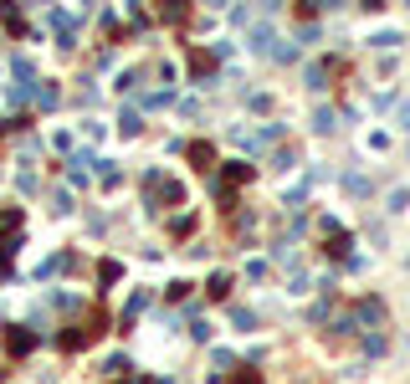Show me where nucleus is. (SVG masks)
Returning <instances> with one entry per match:
<instances>
[{"mask_svg": "<svg viewBox=\"0 0 410 384\" xmlns=\"http://www.w3.org/2000/svg\"><path fill=\"white\" fill-rule=\"evenodd\" d=\"M313 128H318V134H334V108H318V113H313Z\"/></svg>", "mask_w": 410, "mask_h": 384, "instance_id": "9b49d317", "label": "nucleus"}, {"mask_svg": "<svg viewBox=\"0 0 410 384\" xmlns=\"http://www.w3.org/2000/svg\"><path fill=\"white\" fill-rule=\"evenodd\" d=\"M343 190H349V195H359V200H364V195H375V184H369V180H359V175H343Z\"/></svg>", "mask_w": 410, "mask_h": 384, "instance_id": "9d476101", "label": "nucleus"}, {"mask_svg": "<svg viewBox=\"0 0 410 384\" xmlns=\"http://www.w3.org/2000/svg\"><path fill=\"white\" fill-rule=\"evenodd\" d=\"M405 272H410V256H405Z\"/></svg>", "mask_w": 410, "mask_h": 384, "instance_id": "412c9836", "label": "nucleus"}, {"mask_svg": "<svg viewBox=\"0 0 410 384\" xmlns=\"http://www.w3.org/2000/svg\"><path fill=\"white\" fill-rule=\"evenodd\" d=\"M231 384H262V374H257V369H241V374H236Z\"/></svg>", "mask_w": 410, "mask_h": 384, "instance_id": "6ab92c4d", "label": "nucleus"}, {"mask_svg": "<svg viewBox=\"0 0 410 384\" xmlns=\"http://www.w3.org/2000/svg\"><path fill=\"white\" fill-rule=\"evenodd\" d=\"M231 287H236V277H231V272H216V277H210V287H205V293L226 302V297H231Z\"/></svg>", "mask_w": 410, "mask_h": 384, "instance_id": "20e7f679", "label": "nucleus"}, {"mask_svg": "<svg viewBox=\"0 0 410 384\" xmlns=\"http://www.w3.org/2000/svg\"><path fill=\"white\" fill-rule=\"evenodd\" d=\"M379 6H385V0H364V10H379Z\"/></svg>", "mask_w": 410, "mask_h": 384, "instance_id": "aec40b11", "label": "nucleus"}, {"mask_svg": "<svg viewBox=\"0 0 410 384\" xmlns=\"http://www.w3.org/2000/svg\"><path fill=\"white\" fill-rule=\"evenodd\" d=\"M395 118H400L395 128H400V134H410V103H395Z\"/></svg>", "mask_w": 410, "mask_h": 384, "instance_id": "2eb2a0df", "label": "nucleus"}, {"mask_svg": "<svg viewBox=\"0 0 410 384\" xmlns=\"http://www.w3.org/2000/svg\"><path fill=\"white\" fill-rule=\"evenodd\" d=\"M160 16H164V21H175V26H180L185 16H190V0H160Z\"/></svg>", "mask_w": 410, "mask_h": 384, "instance_id": "39448f33", "label": "nucleus"}, {"mask_svg": "<svg viewBox=\"0 0 410 384\" xmlns=\"http://www.w3.org/2000/svg\"><path fill=\"white\" fill-rule=\"evenodd\" d=\"M16 231H21V210H0V251H16Z\"/></svg>", "mask_w": 410, "mask_h": 384, "instance_id": "f257e3e1", "label": "nucleus"}, {"mask_svg": "<svg viewBox=\"0 0 410 384\" xmlns=\"http://www.w3.org/2000/svg\"><path fill=\"white\" fill-rule=\"evenodd\" d=\"M272 169H277V175H287V169H293V149H277L272 154Z\"/></svg>", "mask_w": 410, "mask_h": 384, "instance_id": "ddd939ff", "label": "nucleus"}, {"mask_svg": "<svg viewBox=\"0 0 410 384\" xmlns=\"http://www.w3.org/2000/svg\"><path fill=\"white\" fill-rule=\"evenodd\" d=\"M123 369H128V359H123V354H113V359L103 364V374H123Z\"/></svg>", "mask_w": 410, "mask_h": 384, "instance_id": "a211bd4d", "label": "nucleus"}, {"mask_svg": "<svg viewBox=\"0 0 410 384\" xmlns=\"http://www.w3.org/2000/svg\"><path fill=\"white\" fill-rule=\"evenodd\" d=\"M190 159H195V169H210V164H216V149L195 139V143H190Z\"/></svg>", "mask_w": 410, "mask_h": 384, "instance_id": "0eeeda50", "label": "nucleus"}, {"mask_svg": "<svg viewBox=\"0 0 410 384\" xmlns=\"http://www.w3.org/2000/svg\"><path fill=\"white\" fill-rule=\"evenodd\" d=\"M226 180L241 184V180H251V169H246V164H226Z\"/></svg>", "mask_w": 410, "mask_h": 384, "instance_id": "dca6fc26", "label": "nucleus"}, {"mask_svg": "<svg viewBox=\"0 0 410 384\" xmlns=\"http://www.w3.org/2000/svg\"><path fill=\"white\" fill-rule=\"evenodd\" d=\"M231 323H236V333H257V313L251 308H231Z\"/></svg>", "mask_w": 410, "mask_h": 384, "instance_id": "423d86ee", "label": "nucleus"}, {"mask_svg": "<svg viewBox=\"0 0 410 384\" xmlns=\"http://www.w3.org/2000/svg\"><path fill=\"white\" fill-rule=\"evenodd\" d=\"M369 42H375V46H400L405 36H400V31H379V36H369Z\"/></svg>", "mask_w": 410, "mask_h": 384, "instance_id": "4468645a", "label": "nucleus"}, {"mask_svg": "<svg viewBox=\"0 0 410 384\" xmlns=\"http://www.w3.org/2000/svg\"><path fill=\"white\" fill-rule=\"evenodd\" d=\"M169 231H175V236H190V231H195V216H175V226H169Z\"/></svg>", "mask_w": 410, "mask_h": 384, "instance_id": "f3484780", "label": "nucleus"}, {"mask_svg": "<svg viewBox=\"0 0 410 384\" xmlns=\"http://www.w3.org/2000/svg\"><path fill=\"white\" fill-rule=\"evenodd\" d=\"M31 343H36V338L21 333V328H10V333H6V349H10V354H31Z\"/></svg>", "mask_w": 410, "mask_h": 384, "instance_id": "6e6552de", "label": "nucleus"}, {"mask_svg": "<svg viewBox=\"0 0 410 384\" xmlns=\"http://www.w3.org/2000/svg\"><path fill=\"white\" fill-rule=\"evenodd\" d=\"M354 317H364L369 328H379V323H385V302H379V297H364V302H359V313H354Z\"/></svg>", "mask_w": 410, "mask_h": 384, "instance_id": "f03ea898", "label": "nucleus"}, {"mask_svg": "<svg viewBox=\"0 0 410 384\" xmlns=\"http://www.w3.org/2000/svg\"><path fill=\"white\" fill-rule=\"evenodd\" d=\"M385 210H390V216H405V210H410V190H405V184L385 190Z\"/></svg>", "mask_w": 410, "mask_h": 384, "instance_id": "7ed1b4c3", "label": "nucleus"}, {"mask_svg": "<svg viewBox=\"0 0 410 384\" xmlns=\"http://www.w3.org/2000/svg\"><path fill=\"white\" fill-rule=\"evenodd\" d=\"M210 333H216V328H210L205 317H195V323H190V338H195V343H210Z\"/></svg>", "mask_w": 410, "mask_h": 384, "instance_id": "f8f14e48", "label": "nucleus"}, {"mask_svg": "<svg viewBox=\"0 0 410 384\" xmlns=\"http://www.w3.org/2000/svg\"><path fill=\"white\" fill-rule=\"evenodd\" d=\"M190 67L200 77H210V72H216V57H210V51H190Z\"/></svg>", "mask_w": 410, "mask_h": 384, "instance_id": "1a4fd4ad", "label": "nucleus"}]
</instances>
